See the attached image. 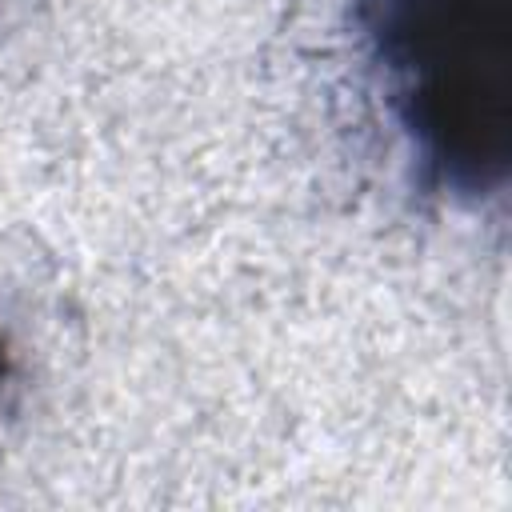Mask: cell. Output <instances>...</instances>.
Returning <instances> with one entry per match:
<instances>
[{
	"label": "cell",
	"mask_w": 512,
	"mask_h": 512,
	"mask_svg": "<svg viewBox=\"0 0 512 512\" xmlns=\"http://www.w3.org/2000/svg\"><path fill=\"white\" fill-rule=\"evenodd\" d=\"M356 20L424 176L496 192L512 164V0H356Z\"/></svg>",
	"instance_id": "obj_1"
},
{
	"label": "cell",
	"mask_w": 512,
	"mask_h": 512,
	"mask_svg": "<svg viewBox=\"0 0 512 512\" xmlns=\"http://www.w3.org/2000/svg\"><path fill=\"white\" fill-rule=\"evenodd\" d=\"M4 368H8V364H4V348H0V380H4Z\"/></svg>",
	"instance_id": "obj_2"
}]
</instances>
